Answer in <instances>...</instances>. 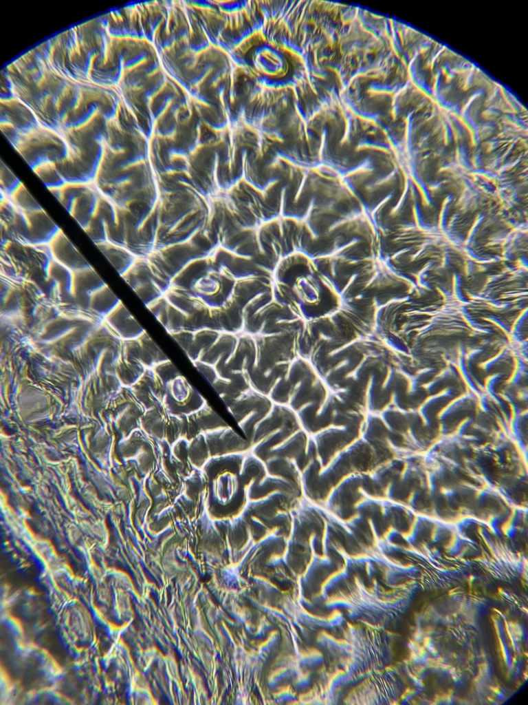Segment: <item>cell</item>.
<instances>
[{
  "mask_svg": "<svg viewBox=\"0 0 528 705\" xmlns=\"http://www.w3.org/2000/svg\"><path fill=\"white\" fill-rule=\"evenodd\" d=\"M1 275L14 280L47 283L52 260L47 245L16 241L1 242Z\"/></svg>",
  "mask_w": 528,
  "mask_h": 705,
  "instance_id": "obj_1",
  "label": "cell"
},
{
  "mask_svg": "<svg viewBox=\"0 0 528 705\" xmlns=\"http://www.w3.org/2000/svg\"><path fill=\"white\" fill-rule=\"evenodd\" d=\"M235 281L223 267L211 268L189 290L210 308H219L230 298Z\"/></svg>",
  "mask_w": 528,
  "mask_h": 705,
  "instance_id": "obj_2",
  "label": "cell"
},
{
  "mask_svg": "<svg viewBox=\"0 0 528 705\" xmlns=\"http://www.w3.org/2000/svg\"><path fill=\"white\" fill-rule=\"evenodd\" d=\"M206 403L204 397L182 375L167 385L163 401L166 410L175 415L189 414Z\"/></svg>",
  "mask_w": 528,
  "mask_h": 705,
  "instance_id": "obj_3",
  "label": "cell"
},
{
  "mask_svg": "<svg viewBox=\"0 0 528 705\" xmlns=\"http://www.w3.org/2000/svg\"><path fill=\"white\" fill-rule=\"evenodd\" d=\"M0 220L1 242L11 240L30 244L29 225L25 213L2 195Z\"/></svg>",
  "mask_w": 528,
  "mask_h": 705,
  "instance_id": "obj_4",
  "label": "cell"
},
{
  "mask_svg": "<svg viewBox=\"0 0 528 705\" xmlns=\"http://www.w3.org/2000/svg\"><path fill=\"white\" fill-rule=\"evenodd\" d=\"M256 355L254 337L245 333L238 334L236 348L227 362L214 366L219 377L228 371H241L249 374L256 366Z\"/></svg>",
  "mask_w": 528,
  "mask_h": 705,
  "instance_id": "obj_5",
  "label": "cell"
},
{
  "mask_svg": "<svg viewBox=\"0 0 528 705\" xmlns=\"http://www.w3.org/2000/svg\"><path fill=\"white\" fill-rule=\"evenodd\" d=\"M166 386L153 368H146L131 388L138 401L148 410L163 404Z\"/></svg>",
  "mask_w": 528,
  "mask_h": 705,
  "instance_id": "obj_6",
  "label": "cell"
},
{
  "mask_svg": "<svg viewBox=\"0 0 528 705\" xmlns=\"http://www.w3.org/2000/svg\"><path fill=\"white\" fill-rule=\"evenodd\" d=\"M52 259L72 271L91 266L60 229L47 244Z\"/></svg>",
  "mask_w": 528,
  "mask_h": 705,
  "instance_id": "obj_7",
  "label": "cell"
},
{
  "mask_svg": "<svg viewBox=\"0 0 528 705\" xmlns=\"http://www.w3.org/2000/svg\"><path fill=\"white\" fill-rule=\"evenodd\" d=\"M210 315L212 330L237 335L243 333V308L232 297L222 306L211 308Z\"/></svg>",
  "mask_w": 528,
  "mask_h": 705,
  "instance_id": "obj_8",
  "label": "cell"
},
{
  "mask_svg": "<svg viewBox=\"0 0 528 705\" xmlns=\"http://www.w3.org/2000/svg\"><path fill=\"white\" fill-rule=\"evenodd\" d=\"M100 193L94 184L82 185L69 213L84 229L96 213Z\"/></svg>",
  "mask_w": 528,
  "mask_h": 705,
  "instance_id": "obj_9",
  "label": "cell"
},
{
  "mask_svg": "<svg viewBox=\"0 0 528 705\" xmlns=\"http://www.w3.org/2000/svg\"><path fill=\"white\" fill-rule=\"evenodd\" d=\"M227 407L243 392L252 388L249 375L241 371H228L212 385Z\"/></svg>",
  "mask_w": 528,
  "mask_h": 705,
  "instance_id": "obj_10",
  "label": "cell"
},
{
  "mask_svg": "<svg viewBox=\"0 0 528 705\" xmlns=\"http://www.w3.org/2000/svg\"><path fill=\"white\" fill-rule=\"evenodd\" d=\"M25 213L28 221L30 244L47 245L60 230L43 208Z\"/></svg>",
  "mask_w": 528,
  "mask_h": 705,
  "instance_id": "obj_11",
  "label": "cell"
},
{
  "mask_svg": "<svg viewBox=\"0 0 528 705\" xmlns=\"http://www.w3.org/2000/svg\"><path fill=\"white\" fill-rule=\"evenodd\" d=\"M128 353L130 357L140 361L146 368H153L169 359L146 331L139 337L131 340Z\"/></svg>",
  "mask_w": 528,
  "mask_h": 705,
  "instance_id": "obj_12",
  "label": "cell"
},
{
  "mask_svg": "<svg viewBox=\"0 0 528 705\" xmlns=\"http://www.w3.org/2000/svg\"><path fill=\"white\" fill-rule=\"evenodd\" d=\"M105 318L117 335L123 340L136 339L145 331L121 302Z\"/></svg>",
  "mask_w": 528,
  "mask_h": 705,
  "instance_id": "obj_13",
  "label": "cell"
},
{
  "mask_svg": "<svg viewBox=\"0 0 528 705\" xmlns=\"http://www.w3.org/2000/svg\"><path fill=\"white\" fill-rule=\"evenodd\" d=\"M269 291L270 280L263 275H253L236 280L231 297L243 309L254 297Z\"/></svg>",
  "mask_w": 528,
  "mask_h": 705,
  "instance_id": "obj_14",
  "label": "cell"
},
{
  "mask_svg": "<svg viewBox=\"0 0 528 705\" xmlns=\"http://www.w3.org/2000/svg\"><path fill=\"white\" fill-rule=\"evenodd\" d=\"M164 296L170 304L188 315L201 313L210 308L190 290L171 284Z\"/></svg>",
  "mask_w": 528,
  "mask_h": 705,
  "instance_id": "obj_15",
  "label": "cell"
},
{
  "mask_svg": "<svg viewBox=\"0 0 528 705\" xmlns=\"http://www.w3.org/2000/svg\"><path fill=\"white\" fill-rule=\"evenodd\" d=\"M237 340V334L221 333L217 341L200 357L199 361L213 366L225 364L233 353Z\"/></svg>",
  "mask_w": 528,
  "mask_h": 705,
  "instance_id": "obj_16",
  "label": "cell"
},
{
  "mask_svg": "<svg viewBox=\"0 0 528 705\" xmlns=\"http://www.w3.org/2000/svg\"><path fill=\"white\" fill-rule=\"evenodd\" d=\"M96 245L121 276L128 271L138 257L126 247L108 241Z\"/></svg>",
  "mask_w": 528,
  "mask_h": 705,
  "instance_id": "obj_17",
  "label": "cell"
},
{
  "mask_svg": "<svg viewBox=\"0 0 528 705\" xmlns=\"http://www.w3.org/2000/svg\"><path fill=\"white\" fill-rule=\"evenodd\" d=\"M105 284L94 269L90 266L73 271L72 294L79 297L85 296L89 301V296Z\"/></svg>",
  "mask_w": 528,
  "mask_h": 705,
  "instance_id": "obj_18",
  "label": "cell"
},
{
  "mask_svg": "<svg viewBox=\"0 0 528 705\" xmlns=\"http://www.w3.org/2000/svg\"><path fill=\"white\" fill-rule=\"evenodd\" d=\"M269 397L252 388L243 392L228 407L237 419L247 415L250 411L270 406Z\"/></svg>",
  "mask_w": 528,
  "mask_h": 705,
  "instance_id": "obj_19",
  "label": "cell"
},
{
  "mask_svg": "<svg viewBox=\"0 0 528 705\" xmlns=\"http://www.w3.org/2000/svg\"><path fill=\"white\" fill-rule=\"evenodd\" d=\"M210 269L211 266L207 256L193 259L173 278L170 284L189 290L192 284Z\"/></svg>",
  "mask_w": 528,
  "mask_h": 705,
  "instance_id": "obj_20",
  "label": "cell"
},
{
  "mask_svg": "<svg viewBox=\"0 0 528 705\" xmlns=\"http://www.w3.org/2000/svg\"><path fill=\"white\" fill-rule=\"evenodd\" d=\"M220 334L221 332L208 328L194 332L192 344L186 353L192 363L199 360L200 357L217 341Z\"/></svg>",
  "mask_w": 528,
  "mask_h": 705,
  "instance_id": "obj_21",
  "label": "cell"
},
{
  "mask_svg": "<svg viewBox=\"0 0 528 705\" xmlns=\"http://www.w3.org/2000/svg\"><path fill=\"white\" fill-rule=\"evenodd\" d=\"M120 302V300L105 284L89 296L88 303L93 310L106 316Z\"/></svg>",
  "mask_w": 528,
  "mask_h": 705,
  "instance_id": "obj_22",
  "label": "cell"
},
{
  "mask_svg": "<svg viewBox=\"0 0 528 705\" xmlns=\"http://www.w3.org/2000/svg\"><path fill=\"white\" fill-rule=\"evenodd\" d=\"M48 279L56 290L72 294L73 271L53 259L48 269Z\"/></svg>",
  "mask_w": 528,
  "mask_h": 705,
  "instance_id": "obj_23",
  "label": "cell"
},
{
  "mask_svg": "<svg viewBox=\"0 0 528 705\" xmlns=\"http://www.w3.org/2000/svg\"><path fill=\"white\" fill-rule=\"evenodd\" d=\"M146 369L140 361L122 357L119 365V377L122 384L125 387L132 386Z\"/></svg>",
  "mask_w": 528,
  "mask_h": 705,
  "instance_id": "obj_24",
  "label": "cell"
},
{
  "mask_svg": "<svg viewBox=\"0 0 528 705\" xmlns=\"http://www.w3.org/2000/svg\"><path fill=\"white\" fill-rule=\"evenodd\" d=\"M32 170L50 191L61 188L66 185L55 163H44Z\"/></svg>",
  "mask_w": 528,
  "mask_h": 705,
  "instance_id": "obj_25",
  "label": "cell"
},
{
  "mask_svg": "<svg viewBox=\"0 0 528 705\" xmlns=\"http://www.w3.org/2000/svg\"><path fill=\"white\" fill-rule=\"evenodd\" d=\"M8 199L23 212H30L42 208L23 183Z\"/></svg>",
  "mask_w": 528,
  "mask_h": 705,
  "instance_id": "obj_26",
  "label": "cell"
},
{
  "mask_svg": "<svg viewBox=\"0 0 528 705\" xmlns=\"http://www.w3.org/2000/svg\"><path fill=\"white\" fill-rule=\"evenodd\" d=\"M22 184L10 169L2 161L0 163V186L1 195L9 198Z\"/></svg>",
  "mask_w": 528,
  "mask_h": 705,
  "instance_id": "obj_27",
  "label": "cell"
},
{
  "mask_svg": "<svg viewBox=\"0 0 528 705\" xmlns=\"http://www.w3.org/2000/svg\"><path fill=\"white\" fill-rule=\"evenodd\" d=\"M95 244L105 242L107 239V228L102 220L96 214L83 229Z\"/></svg>",
  "mask_w": 528,
  "mask_h": 705,
  "instance_id": "obj_28",
  "label": "cell"
},
{
  "mask_svg": "<svg viewBox=\"0 0 528 705\" xmlns=\"http://www.w3.org/2000/svg\"><path fill=\"white\" fill-rule=\"evenodd\" d=\"M153 369L166 386L182 375L170 359L157 364Z\"/></svg>",
  "mask_w": 528,
  "mask_h": 705,
  "instance_id": "obj_29",
  "label": "cell"
},
{
  "mask_svg": "<svg viewBox=\"0 0 528 705\" xmlns=\"http://www.w3.org/2000/svg\"><path fill=\"white\" fill-rule=\"evenodd\" d=\"M192 364L210 385H212L219 378V375L214 366L199 360L192 362Z\"/></svg>",
  "mask_w": 528,
  "mask_h": 705,
  "instance_id": "obj_30",
  "label": "cell"
},
{
  "mask_svg": "<svg viewBox=\"0 0 528 705\" xmlns=\"http://www.w3.org/2000/svg\"><path fill=\"white\" fill-rule=\"evenodd\" d=\"M186 353L192 344L194 332L182 330L169 334Z\"/></svg>",
  "mask_w": 528,
  "mask_h": 705,
  "instance_id": "obj_31",
  "label": "cell"
}]
</instances>
